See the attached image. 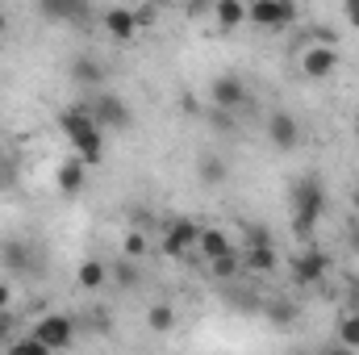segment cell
I'll use <instances>...</instances> for the list:
<instances>
[{
  "mask_svg": "<svg viewBox=\"0 0 359 355\" xmlns=\"http://www.w3.org/2000/svg\"><path fill=\"white\" fill-rule=\"evenodd\" d=\"M13 284H17V280H8V276H0V309H8V305H13V293H17Z\"/></svg>",
  "mask_w": 359,
  "mask_h": 355,
  "instance_id": "cell-34",
  "label": "cell"
},
{
  "mask_svg": "<svg viewBox=\"0 0 359 355\" xmlns=\"http://www.w3.org/2000/svg\"><path fill=\"white\" fill-rule=\"evenodd\" d=\"M142 260H130V255H121V260H113L109 264V284L113 288H121V293H134V288H142Z\"/></svg>",
  "mask_w": 359,
  "mask_h": 355,
  "instance_id": "cell-17",
  "label": "cell"
},
{
  "mask_svg": "<svg viewBox=\"0 0 359 355\" xmlns=\"http://www.w3.org/2000/svg\"><path fill=\"white\" fill-rule=\"evenodd\" d=\"M326 205H330V192L318 172H305L288 184V230L297 243H313V230L326 217Z\"/></svg>",
  "mask_w": 359,
  "mask_h": 355,
  "instance_id": "cell-1",
  "label": "cell"
},
{
  "mask_svg": "<svg viewBox=\"0 0 359 355\" xmlns=\"http://www.w3.org/2000/svg\"><path fill=\"white\" fill-rule=\"evenodd\" d=\"M343 17L351 29H359V0H343Z\"/></svg>",
  "mask_w": 359,
  "mask_h": 355,
  "instance_id": "cell-35",
  "label": "cell"
},
{
  "mask_svg": "<svg viewBox=\"0 0 359 355\" xmlns=\"http://www.w3.org/2000/svg\"><path fill=\"white\" fill-rule=\"evenodd\" d=\"M351 205H355V213H359V184H355V192H351Z\"/></svg>",
  "mask_w": 359,
  "mask_h": 355,
  "instance_id": "cell-37",
  "label": "cell"
},
{
  "mask_svg": "<svg viewBox=\"0 0 359 355\" xmlns=\"http://www.w3.org/2000/svg\"><path fill=\"white\" fill-rule=\"evenodd\" d=\"M196 251H201V255H205V264H209V260H217V255H230V251H238V247H234V239H230L226 230H217V226H201Z\"/></svg>",
  "mask_w": 359,
  "mask_h": 355,
  "instance_id": "cell-20",
  "label": "cell"
},
{
  "mask_svg": "<svg viewBox=\"0 0 359 355\" xmlns=\"http://www.w3.org/2000/svg\"><path fill=\"white\" fill-rule=\"evenodd\" d=\"M288 276L297 288H322L330 276V255L318 243H301V251L288 255Z\"/></svg>",
  "mask_w": 359,
  "mask_h": 355,
  "instance_id": "cell-5",
  "label": "cell"
},
{
  "mask_svg": "<svg viewBox=\"0 0 359 355\" xmlns=\"http://www.w3.org/2000/svg\"><path fill=\"white\" fill-rule=\"evenodd\" d=\"M355 138H359V117H355Z\"/></svg>",
  "mask_w": 359,
  "mask_h": 355,
  "instance_id": "cell-39",
  "label": "cell"
},
{
  "mask_svg": "<svg viewBox=\"0 0 359 355\" xmlns=\"http://www.w3.org/2000/svg\"><path fill=\"white\" fill-rule=\"evenodd\" d=\"M72 151H76L88 168H100V163H104V130H100V126L84 130L80 138H72Z\"/></svg>",
  "mask_w": 359,
  "mask_h": 355,
  "instance_id": "cell-18",
  "label": "cell"
},
{
  "mask_svg": "<svg viewBox=\"0 0 359 355\" xmlns=\"http://www.w3.org/2000/svg\"><path fill=\"white\" fill-rule=\"evenodd\" d=\"M238 255H243V272H251V276H271V272L280 267L276 243H247Z\"/></svg>",
  "mask_w": 359,
  "mask_h": 355,
  "instance_id": "cell-14",
  "label": "cell"
},
{
  "mask_svg": "<svg viewBox=\"0 0 359 355\" xmlns=\"http://www.w3.org/2000/svg\"><path fill=\"white\" fill-rule=\"evenodd\" d=\"M130 230H155V209H142V205H134L130 209Z\"/></svg>",
  "mask_w": 359,
  "mask_h": 355,
  "instance_id": "cell-31",
  "label": "cell"
},
{
  "mask_svg": "<svg viewBox=\"0 0 359 355\" xmlns=\"http://www.w3.org/2000/svg\"><path fill=\"white\" fill-rule=\"evenodd\" d=\"M184 13H188L192 21H201V17H209V13H213V0H188V4H184Z\"/></svg>",
  "mask_w": 359,
  "mask_h": 355,
  "instance_id": "cell-33",
  "label": "cell"
},
{
  "mask_svg": "<svg viewBox=\"0 0 359 355\" xmlns=\"http://www.w3.org/2000/svg\"><path fill=\"white\" fill-rule=\"evenodd\" d=\"M76 284H80L84 293H100V288L109 284V264H104V260H84V264L76 267Z\"/></svg>",
  "mask_w": 359,
  "mask_h": 355,
  "instance_id": "cell-21",
  "label": "cell"
},
{
  "mask_svg": "<svg viewBox=\"0 0 359 355\" xmlns=\"http://www.w3.org/2000/svg\"><path fill=\"white\" fill-rule=\"evenodd\" d=\"M196 239H201V222H196V217H168L163 255H168V260H184L188 251H196Z\"/></svg>",
  "mask_w": 359,
  "mask_h": 355,
  "instance_id": "cell-10",
  "label": "cell"
},
{
  "mask_svg": "<svg viewBox=\"0 0 359 355\" xmlns=\"http://www.w3.org/2000/svg\"><path fill=\"white\" fill-rule=\"evenodd\" d=\"M17 176H21V168H17V159L4 151V155H0V192H8V188L17 184Z\"/></svg>",
  "mask_w": 359,
  "mask_h": 355,
  "instance_id": "cell-29",
  "label": "cell"
},
{
  "mask_svg": "<svg viewBox=\"0 0 359 355\" xmlns=\"http://www.w3.org/2000/svg\"><path fill=\"white\" fill-rule=\"evenodd\" d=\"M213 25L222 34H234L238 25H247V0H213Z\"/></svg>",
  "mask_w": 359,
  "mask_h": 355,
  "instance_id": "cell-16",
  "label": "cell"
},
{
  "mask_svg": "<svg viewBox=\"0 0 359 355\" xmlns=\"http://www.w3.org/2000/svg\"><path fill=\"white\" fill-rule=\"evenodd\" d=\"M343 247H347V255H355L359 260V213L347 222V230H343Z\"/></svg>",
  "mask_w": 359,
  "mask_h": 355,
  "instance_id": "cell-32",
  "label": "cell"
},
{
  "mask_svg": "<svg viewBox=\"0 0 359 355\" xmlns=\"http://www.w3.org/2000/svg\"><path fill=\"white\" fill-rule=\"evenodd\" d=\"M264 314H268L271 326H292V322L301 318V309H297V301H292V297H276V301H268V305H264Z\"/></svg>",
  "mask_w": 359,
  "mask_h": 355,
  "instance_id": "cell-23",
  "label": "cell"
},
{
  "mask_svg": "<svg viewBox=\"0 0 359 355\" xmlns=\"http://www.w3.org/2000/svg\"><path fill=\"white\" fill-rule=\"evenodd\" d=\"M209 126H213L217 134H238V113H234V109H217V105H209Z\"/></svg>",
  "mask_w": 359,
  "mask_h": 355,
  "instance_id": "cell-26",
  "label": "cell"
},
{
  "mask_svg": "<svg viewBox=\"0 0 359 355\" xmlns=\"http://www.w3.org/2000/svg\"><path fill=\"white\" fill-rule=\"evenodd\" d=\"M339 343L343 347H359V309H343L339 314Z\"/></svg>",
  "mask_w": 359,
  "mask_h": 355,
  "instance_id": "cell-25",
  "label": "cell"
},
{
  "mask_svg": "<svg viewBox=\"0 0 359 355\" xmlns=\"http://www.w3.org/2000/svg\"><path fill=\"white\" fill-rule=\"evenodd\" d=\"M209 105H217V109H247L251 105V88H247V80L243 76H234V72H222V76H213L209 80Z\"/></svg>",
  "mask_w": 359,
  "mask_h": 355,
  "instance_id": "cell-8",
  "label": "cell"
},
{
  "mask_svg": "<svg viewBox=\"0 0 359 355\" xmlns=\"http://www.w3.org/2000/svg\"><path fill=\"white\" fill-rule=\"evenodd\" d=\"M104 34H109L113 42H130V38L138 34V21H134V8H121V4H113V8L104 13Z\"/></svg>",
  "mask_w": 359,
  "mask_h": 355,
  "instance_id": "cell-19",
  "label": "cell"
},
{
  "mask_svg": "<svg viewBox=\"0 0 359 355\" xmlns=\"http://www.w3.org/2000/svg\"><path fill=\"white\" fill-rule=\"evenodd\" d=\"M0 267L8 280H42L46 276V255L29 239H0Z\"/></svg>",
  "mask_w": 359,
  "mask_h": 355,
  "instance_id": "cell-2",
  "label": "cell"
},
{
  "mask_svg": "<svg viewBox=\"0 0 359 355\" xmlns=\"http://www.w3.org/2000/svg\"><path fill=\"white\" fill-rule=\"evenodd\" d=\"M180 314L176 305H168V301H155V305H147V326L155 330V335H168V330H176Z\"/></svg>",
  "mask_w": 359,
  "mask_h": 355,
  "instance_id": "cell-22",
  "label": "cell"
},
{
  "mask_svg": "<svg viewBox=\"0 0 359 355\" xmlns=\"http://www.w3.org/2000/svg\"><path fill=\"white\" fill-rule=\"evenodd\" d=\"M76 326H80V318H72V314H46L42 322H34V335L46 351H67L76 343Z\"/></svg>",
  "mask_w": 359,
  "mask_h": 355,
  "instance_id": "cell-6",
  "label": "cell"
},
{
  "mask_svg": "<svg viewBox=\"0 0 359 355\" xmlns=\"http://www.w3.org/2000/svg\"><path fill=\"white\" fill-rule=\"evenodd\" d=\"M297 0H247V25H255L259 34H284L297 25Z\"/></svg>",
  "mask_w": 359,
  "mask_h": 355,
  "instance_id": "cell-3",
  "label": "cell"
},
{
  "mask_svg": "<svg viewBox=\"0 0 359 355\" xmlns=\"http://www.w3.org/2000/svg\"><path fill=\"white\" fill-rule=\"evenodd\" d=\"M159 13H163V8H159V4H151V0L134 4V21H138V34H142V29H155V25H159Z\"/></svg>",
  "mask_w": 359,
  "mask_h": 355,
  "instance_id": "cell-28",
  "label": "cell"
},
{
  "mask_svg": "<svg viewBox=\"0 0 359 355\" xmlns=\"http://www.w3.org/2000/svg\"><path fill=\"white\" fill-rule=\"evenodd\" d=\"M4 29H8V17H4V8H0V34H4Z\"/></svg>",
  "mask_w": 359,
  "mask_h": 355,
  "instance_id": "cell-36",
  "label": "cell"
},
{
  "mask_svg": "<svg viewBox=\"0 0 359 355\" xmlns=\"http://www.w3.org/2000/svg\"><path fill=\"white\" fill-rule=\"evenodd\" d=\"M34 8L50 25H88L92 21V0H34Z\"/></svg>",
  "mask_w": 359,
  "mask_h": 355,
  "instance_id": "cell-9",
  "label": "cell"
},
{
  "mask_svg": "<svg viewBox=\"0 0 359 355\" xmlns=\"http://www.w3.org/2000/svg\"><path fill=\"white\" fill-rule=\"evenodd\" d=\"M151 4H159V8H168V4H176V0H151Z\"/></svg>",
  "mask_w": 359,
  "mask_h": 355,
  "instance_id": "cell-38",
  "label": "cell"
},
{
  "mask_svg": "<svg viewBox=\"0 0 359 355\" xmlns=\"http://www.w3.org/2000/svg\"><path fill=\"white\" fill-rule=\"evenodd\" d=\"M67 80L76 84V88H84V92H96V88H104V80H109V67L96 59V55H76L72 63H67Z\"/></svg>",
  "mask_w": 359,
  "mask_h": 355,
  "instance_id": "cell-12",
  "label": "cell"
},
{
  "mask_svg": "<svg viewBox=\"0 0 359 355\" xmlns=\"http://www.w3.org/2000/svg\"><path fill=\"white\" fill-rule=\"evenodd\" d=\"M264 134H268V147L280 151V155H288V151L301 147V121L288 109H271L268 121H264Z\"/></svg>",
  "mask_w": 359,
  "mask_h": 355,
  "instance_id": "cell-7",
  "label": "cell"
},
{
  "mask_svg": "<svg viewBox=\"0 0 359 355\" xmlns=\"http://www.w3.org/2000/svg\"><path fill=\"white\" fill-rule=\"evenodd\" d=\"M147 251H151V234H147V230H130V234H126V243H121V255L142 260Z\"/></svg>",
  "mask_w": 359,
  "mask_h": 355,
  "instance_id": "cell-27",
  "label": "cell"
},
{
  "mask_svg": "<svg viewBox=\"0 0 359 355\" xmlns=\"http://www.w3.org/2000/svg\"><path fill=\"white\" fill-rule=\"evenodd\" d=\"M196 180H201L205 188H222V184L230 180V163H226V155H217V151H201V155H196Z\"/></svg>",
  "mask_w": 359,
  "mask_h": 355,
  "instance_id": "cell-15",
  "label": "cell"
},
{
  "mask_svg": "<svg viewBox=\"0 0 359 355\" xmlns=\"http://www.w3.org/2000/svg\"><path fill=\"white\" fill-rule=\"evenodd\" d=\"M88 113H92V121H96L100 130H113V134H126V130L134 126V109H130V100H126L121 92H109V88L92 92Z\"/></svg>",
  "mask_w": 359,
  "mask_h": 355,
  "instance_id": "cell-4",
  "label": "cell"
},
{
  "mask_svg": "<svg viewBox=\"0 0 359 355\" xmlns=\"http://www.w3.org/2000/svg\"><path fill=\"white\" fill-rule=\"evenodd\" d=\"M339 67V46L334 42H309L301 51V76L305 80H330Z\"/></svg>",
  "mask_w": 359,
  "mask_h": 355,
  "instance_id": "cell-11",
  "label": "cell"
},
{
  "mask_svg": "<svg viewBox=\"0 0 359 355\" xmlns=\"http://www.w3.org/2000/svg\"><path fill=\"white\" fill-rule=\"evenodd\" d=\"M0 155H4V142H0Z\"/></svg>",
  "mask_w": 359,
  "mask_h": 355,
  "instance_id": "cell-40",
  "label": "cell"
},
{
  "mask_svg": "<svg viewBox=\"0 0 359 355\" xmlns=\"http://www.w3.org/2000/svg\"><path fill=\"white\" fill-rule=\"evenodd\" d=\"M88 172H92V168L80 159V155L63 159V163H59V172H55V188H59V196H67V201H72V196H80V192L88 188Z\"/></svg>",
  "mask_w": 359,
  "mask_h": 355,
  "instance_id": "cell-13",
  "label": "cell"
},
{
  "mask_svg": "<svg viewBox=\"0 0 359 355\" xmlns=\"http://www.w3.org/2000/svg\"><path fill=\"white\" fill-rule=\"evenodd\" d=\"M243 272V255L238 251H230V255H217V260H209V276L213 280H222V284H230L234 276Z\"/></svg>",
  "mask_w": 359,
  "mask_h": 355,
  "instance_id": "cell-24",
  "label": "cell"
},
{
  "mask_svg": "<svg viewBox=\"0 0 359 355\" xmlns=\"http://www.w3.org/2000/svg\"><path fill=\"white\" fill-rule=\"evenodd\" d=\"M17 326H21V318L13 314V305H8V309H0V347H8V343H13Z\"/></svg>",
  "mask_w": 359,
  "mask_h": 355,
  "instance_id": "cell-30",
  "label": "cell"
}]
</instances>
